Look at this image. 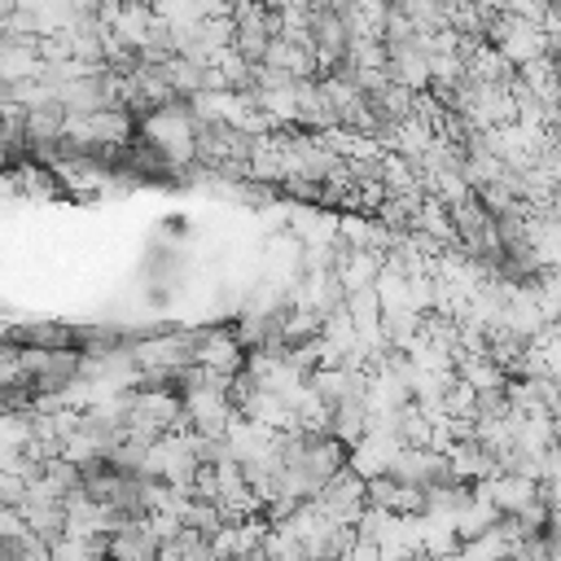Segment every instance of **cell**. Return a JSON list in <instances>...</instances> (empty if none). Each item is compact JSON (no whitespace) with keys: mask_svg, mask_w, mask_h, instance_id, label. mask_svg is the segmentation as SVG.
<instances>
[{"mask_svg":"<svg viewBox=\"0 0 561 561\" xmlns=\"http://www.w3.org/2000/svg\"><path fill=\"white\" fill-rule=\"evenodd\" d=\"M140 136H145L149 145H158V149L167 153L171 167H188V162H197V136H202V123H197L188 96H175V101L149 110V114L140 118Z\"/></svg>","mask_w":561,"mask_h":561,"instance_id":"6da1fadb","label":"cell"}]
</instances>
